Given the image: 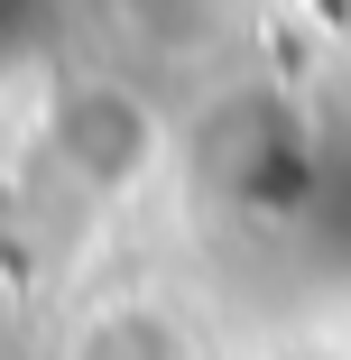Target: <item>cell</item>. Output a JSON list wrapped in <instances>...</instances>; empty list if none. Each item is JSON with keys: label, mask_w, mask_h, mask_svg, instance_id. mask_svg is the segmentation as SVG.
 I'll use <instances>...</instances> for the list:
<instances>
[{"label": "cell", "mask_w": 351, "mask_h": 360, "mask_svg": "<svg viewBox=\"0 0 351 360\" xmlns=\"http://www.w3.org/2000/svg\"><path fill=\"white\" fill-rule=\"evenodd\" d=\"M65 360H203V342L158 296H102L75 333H65Z\"/></svg>", "instance_id": "6da1fadb"}]
</instances>
